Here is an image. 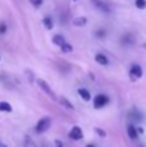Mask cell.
Here are the masks:
<instances>
[{"label": "cell", "mask_w": 146, "mask_h": 147, "mask_svg": "<svg viewBox=\"0 0 146 147\" xmlns=\"http://www.w3.org/2000/svg\"><path fill=\"white\" fill-rule=\"evenodd\" d=\"M51 124H52V119H51V117H48V116L41 117V119L38 121V124H36L35 130H36L38 133H44L45 130L49 129Z\"/></svg>", "instance_id": "6da1fadb"}, {"label": "cell", "mask_w": 146, "mask_h": 147, "mask_svg": "<svg viewBox=\"0 0 146 147\" xmlns=\"http://www.w3.org/2000/svg\"><path fill=\"white\" fill-rule=\"evenodd\" d=\"M36 83H38V85L40 86V89L44 92L45 94H48L49 97H51L53 101H57V97H56V94H54V92L52 90V88L49 86V84L47 83L45 80H43V79H38L36 80Z\"/></svg>", "instance_id": "7a4b0ae2"}, {"label": "cell", "mask_w": 146, "mask_h": 147, "mask_svg": "<svg viewBox=\"0 0 146 147\" xmlns=\"http://www.w3.org/2000/svg\"><path fill=\"white\" fill-rule=\"evenodd\" d=\"M109 103V97L106 94H97L93 98V107L95 109H102Z\"/></svg>", "instance_id": "3957f363"}, {"label": "cell", "mask_w": 146, "mask_h": 147, "mask_svg": "<svg viewBox=\"0 0 146 147\" xmlns=\"http://www.w3.org/2000/svg\"><path fill=\"white\" fill-rule=\"evenodd\" d=\"M142 74H144V71H142V67L140 66V65L135 63L131 66V70H129V76H131L132 80H137V79L142 78Z\"/></svg>", "instance_id": "277c9868"}, {"label": "cell", "mask_w": 146, "mask_h": 147, "mask_svg": "<svg viewBox=\"0 0 146 147\" xmlns=\"http://www.w3.org/2000/svg\"><path fill=\"white\" fill-rule=\"evenodd\" d=\"M69 137L72 141H80L83 138V130L80 127H72L69 133Z\"/></svg>", "instance_id": "5b68a950"}, {"label": "cell", "mask_w": 146, "mask_h": 147, "mask_svg": "<svg viewBox=\"0 0 146 147\" xmlns=\"http://www.w3.org/2000/svg\"><path fill=\"white\" fill-rule=\"evenodd\" d=\"M92 1V4L95 5L96 8H97L98 10H101V12H105V13H109L110 12V8H109L107 4H105V3L102 1V0H91Z\"/></svg>", "instance_id": "8992f818"}, {"label": "cell", "mask_w": 146, "mask_h": 147, "mask_svg": "<svg viewBox=\"0 0 146 147\" xmlns=\"http://www.w3.org/2000/svg\"><path fill=\"white\" fill-rule=\"evenodd\" d=\"M78 94H79V97L83 99V101H85V102L91 101V93H89V90H87L85 88L78 89Z\"/></svg>", "instance_id": "52a82bcc"}, {"label": "cell", "mask_w": 146, "mask_h": 147, "mask_svg": "<svg viewBox=\"0 0 146 147\" xmlns=\"http://www.w3.org/2000/svg\"><path fill=\"white\" fill-rule=\"evenodd\" d=\"M95 59H96V62H97L98 65H101V66H106V65H109L107 57H106L105 54H102V53H97V54H96Z\"/></svg>", "instance_id": "ba28073f"}, {"label": "cell", "mask_w": 146, "mask_h": 147, "mask_svg": "<svg viewBox=\"0 0 146 147\" xmlns=\"http://www.w3.org/2000/svg\"><path fill=\"white\" fill-rule=\"evenodd\" d=\"M52 41H53L54 45L59 47V48H61L64 44H66V40H65V38L62 35H58V34H57V35H54L53 38H52Z\"/></svg>", "instance_id": "9c48e42d"}, {"label": "cell", "mask_w": 146, "mask_h": 147, "mask_svg": "<svg viewBox=\"0 0 146 147\" xmlns=\"http://www.w3.org/2000/svg\"><path fill=\"white\" fill-rule=\"evenodd\" d=\"M127 133H128V137L131 138V140H136L139 136H137V129L135 128V125L129 124L128 128H127Z\"/></svg>", "instance_id": "30bf717a"}, {"label": "cell", "mask_w": 146, "mask_h": 147, "mask_svg": "<svg viewBox=\"0 0 146 147\" xmlns=\"http://www.w3.org/2000/svg\"><path fill=\"white\" fill-rule=\"evenodd\" d=\"M87 22H88L87 17H76L72 23H74V26H76V27H83V26L87 25Z\"/></svg>", "instance_id": "8fae6325"}, {"label": "cell", "mask_w": 146, "mask_h": 147, "mask_svg": "<svg viewBox=\"0 0 146 147\" xmlns=\"http://www.w3.org/2000/svg\"><path fill=\"white\" fill-rule=\"evenodd\" d=\"M43 25L47 30H52V28H53V20H52V17L45 16V17L43 18Z\"/></svg>", "instance_id": "7c38bea8"}, {"label": "cell", "mask_w": 146, "mask_h": 147, "mask_svg": "<svg viewBox=\"0 0 146 147\" xmlns=\"http://www.w3.org/2000/svg\"><path fill=\"white\" fill-rule=\"evenodd\" d=\"M12 110H13V107L10 106V103H8L5 101L0 102V111L1 112H12Z\"/></svg>", "instance_id": "4fadbf2b"}, {"label": "cell", "mask_w": 146, "mask_h": 147, "mask_svg": "<svg viewBox=\"0 0 146 147\" xmlns=\"http://www.w3.org/2000/svg\"><path fill=\"white\" fill-rule=\"evenodd\" d=\"M59 103H61L62 106H65L66 109H69V110H74V105H72L66 97H61V98H59Z\"/></svg>", "instance_id": "5bb4252c"}, {"label": "cell", "mask_w": 146, "mask_h": 147, "mask_svg": "<svg viewBox=\"0 0 146 147\" xmlns=\"http://www.w3.org/2000/svg\"><path fill=\"white\" fill-rule=\"evenodd\" d=\"M72 49H74V48H72V45H70L69 43L64 44V45L61 47V51L64 52V53H71V52H72Z\"/></svg>", "instance_id": "9a60e30c"}, {"label": "cell", "mask_w": 146, "mask_h": 147, "mask_svg": "<svg viewBox=\"0 0 146 147\" xmlns=\"http://www.w3.org/2000/svg\"><path fill=\"white\" fill-rule=\"evenodd\" d=\"M135 4H136V7L139 8V9H145L146 8V0H136Z\"/></svg>", "instance_id": "2e32d148"}, {"label": "cell", "mask_w": 146, "mask_h": 147, "mask_svg": "<svg viewBox=\"0 0 146 147\" xmlns=\"http://www.w3.org/2000/svg\"><path fill=\"white\" fill-rule=\"evenodd\" d=\"M95 132L97 133L100 137H106V132L103 129H101V128H95Z\"/></svg>", "instance_id": "e0dca14e"}, {"label": "cell", "mask_w": 146, "mask_h": 147, "mask_svg": "<svg viewBox=\"0 0 146 147\" xmlns=\"http://www.w3.org/2000/svg\"><path fill=\"white\" fill-rule=\"evenodd\" d=\"M30 3H31V5H34L35 8H38L43 4V0H30Z\"/></svg>", "instance_id": "ac0fdd59"}, {"label": "cell", "mask_w": 146, "mask_h": 147, "mask_svg": "<svg viewBox=\"0 0 146 147\" xmlns=\"http://www.w3.org/2000/svg\"><path fill=\"white\" fill-rule=\"evenodd\" d=\"M5 32H7V25L0 23V34H5Z\"/></svg>", "instance_id": "d6986e66"}, {"label": "cell", "mask_w": 146, "mask_h": 147, "mask_svg": "<svg viewBox=\"0 0 146 147\" xmlns=\"http://www.w3.org/2000/svg\"><path fill=\"white\" fill-rule=\"evenodd\" d=\"M54 145H56V147H64V143H62L61 141H58V140L54 141Z\"/></svg>", "instance_id": "ffe728a7"}, {"label": "cell", "mask_w": 146, "mask_h": 147, "mask_svg": "<svg viewBox=\"0 0 146 147\" xmlns=\"http://www.w3.org/2000/svg\"><path fill=\"white\" fill-rule=\"evenodd\" d=\"M96 34H97V36H100V38L101 36H105V30H98Z\"/></svg>", "instance_id": "44dd1931"}, {"label": "cell", "mask_w": 146, "mask_h": 147, "mask_svg": "<svg viewBox=\"0 0 146 147\" xmlns=\"http://www.w3.org/2000/svg\"><path fill=\"white\" fill-rule=\"evenodd\" d=\"M87 147H95L93 145H87Z\"/></svg>", "instance_id": "7402d4cb"}, {"label": "cell", "mask_w": 146, "mask_h": 147, "mask_svg": "<svg viewBox=\"0 0 146 147\" xmlns=\"http://www.w3.org/2000/svg\"><path fill=\"white\" fill-rule=\"evenodd\" d=\"M0 147H8L7 145H1V146H0Z\"/></svg>", "instance_id": "603a6c76"}, {"label": "cell", "mask_w": 146, "mask_h": 147, "mask_svg": "<svg viewBox=\"0 0 146 147\" xmlns=\"http://www.w3.org/2000/svg\"><path fill=\"white\" fill-rule=\"evenodd\" d=\"M144 47H145V48H146V44H144Z\"/></svg>", "instance_id": "cb8c5ba5"}, {"label": "cell", "mask_w": 146, "mask_h": 147, "mask_svg": "<svg viewBox=\"0 0 146 147\" xmlns=\"http://www.w3.org/2000/svg\"><path fill=\"white\" fill-rule=\"evenodd\" d=\"M1 145H3V143H1V142H0V146H1Z\"/></svg>", "instance_id": "d4e9b609"}, {"label": "cell", "mask_w": 146, "mask_h": 147, "mask_svg": "<svg viewBox=\"0 0 146 147\" xmlns=\"http://www.w3.org/2000/svg\"><path fill=\"white\" fill-rule=\"evenodd\" d=\"M0 59H1V58H0Z\"/></svg>", "instance_id": "484cf974"}]
</instances>
